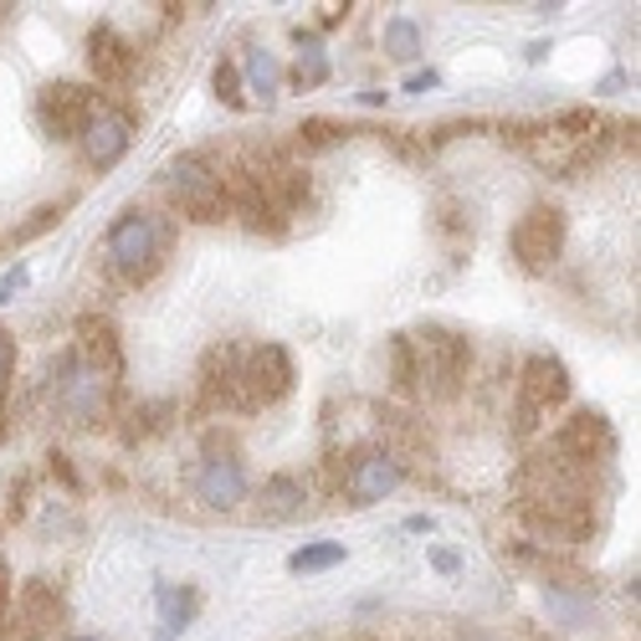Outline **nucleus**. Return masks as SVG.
<instances>
[{
    "mask_svg": "<svg viewBox=\"0 0 641 641\" xmlns=\"http://www.w3.org/2000/svg\"><path fill=\"white\" fill-rule=\"evenodd\" d=\"M170 247H174V227L154 211H123L103 237V262L108 272L129 288H144L149 278H160V268L170 262Z\"/></svg>",
    "mask_w": 641,
    "mask_h": 641,
    "instance_id": "obj_1",
    "label": "nucleus"
},
{
    "mask_svg": "<svg viewBox=\"0 0 641 641\" xmlns=\"http://www.w3.org/2000/svg\"><path fill=\"white\" fill-rule=\"evenodd\" d=\"M411 360H415V395L447 405L468 390L472 374V339L452 323H421L411 329Z\"/></svg>",
    "mask_w": 641,
    "mask_h": 641,
    "instance_id": "obj_2",
    "label": "nucleus"
},
{
    "mask_svg": "<svg viewBox=\"0 0 641 641\" xmlns=\"http://www.w3.org/2000/svg\"><path fill=\"white\" fill-rule=\"evenodd\" d=\"M164 196L186 221H201V227H216L231 216L227 170L211 164L206 154H180V160L164 164Z\"/></svg>",
    "mask_w": 641,
    "mask_h": 641,
    "instance_id": "obj_3",
    "label": "nucleus"
},
{
    "mask_svg": "<svg viewBox=\"0 0 641 641\" xmlns=\"http://www.w3.org/2000/svg\"><path fill=\"white\" fill-rule=\"evenodd\" d=\"M113 385L119 380H108L98 374L93 364H82L72 349H62L47 370V390H52V411L68 421V427H103L108 421V405H113Z\"/></svg>",
    "mask_w": 641,
    "mask_h": 641,
    "instance_id": "obj_4",
    "label": "nucleus"
},
{
    "mask_svg": "<svg viewBox=\"0 0 641 641\" xmlns=\"http://www.w3.org/2000/svg\"><path fill=\"white\" fill-rule=\"evenodd\" d=\"M570 401V370L560 354L534 349L519 370V395H513V437H534L554 411H564Z\"/></svg>",
    "mask_w": 641,
    "mask_h": 641,
    "instance_id": "obj_5",
    "label": "nucleus"
},
{
    "mask_svg": "<svg viewBox=\"0 0 641 641\" xmlns=\"http://www.w3.org/2000/svg\"><path fill=\"white\" fill-rule=\"evenodd\" d=\"M293 354L282 344H252L241 349V370H237V411L257 415L272 411L293 395Z\"/></svg>",
    "mask_w": 641,
    "mask_h": 641,
    "instance_id": "obj_6",
    "label": "nucleus"
},
{
    "mask_svg": "<svg viewBox=\"0 0 641 641\" xmlns=\"http://www.w3.org/2000/svg\"><path fill=\"white\" fill-rule=\"evenodd\" d=\"M564 237H570V221H564L560 206L534 201L508 231V252H513V262L523 272H549L564 252Z\"/></svg>",
    "mask_w": 641,
    "mask_h": 641,
    "instance_id": "obj_7",
    "label": "nucleus"
},
{
    "mask_svg": "<svg viewBox=\"0 0 641 641\" xmlns=\"http://www.w3.org/2000/svg\"><path fill=\"white\" fill-rule=\"evenodd\" d=\"M549 452L564 457V462H574V468H605L615 457V431L611 421H605L601 411H574L570 421H564L554 437H549Z\"/></svg>",
    "mask_w": 641,
    "mask_h": 641,
    "instance_id": "obj_8",
    "label": "nucleus"
},
{
    "mask_svg": "<svg viewBox=\"0 0 641 641\" xmlns=\"http://www.w3.org/2000/svg\"><path fill=\"white\" fill-rule=\"evenodd\" d=\"M98 108H103L98 93L82 88V82H47L37 93V119L52 139H82V129L93 123Z\"/></svg>",
    "mask_w": 641,
    "mask_h": 641,
    "instance_id": "obj_9",
    "label": "nucleus"
},
{
    "mask_svg": "<svg viewBox=\"0 0 641 641\" xmlns=\"http://www.w3.org/2000/svg\"><path fill=\"white\" fill-rule=\"evenodd\" d=\"M401 478H405V468L395 462V457H390V447H364V452L349 457L339 498H349V508L385 503V498L401 488Z\"/></svg>",
    "mask_w": 641,
    "mask_h": 641,
    "instance_id": "obj_10",
    "label": "nucleus"
},
{
    "mask_svg": "<svg viewBox=\"0 0 641 641\" xmlns=\"http://www.w3.org/2000/svg\"><path fill=\"white\" fill-rule=\"evenodd\" d=\"M196 498L216 513H237L247 503V468H241L237 452H211L196 472Z\"/></svg>",
    "mask_w": 641,
    "mask_h": 641,
    "instance_id": "obj_11",
    "label": "nucleus"
},
{
    "mask_svg": "<svg viewBox=\"0 0 641 641\" xmlns=\"http://www.w3.org/2000/svg\"><path fill=\"white\" fill-rule=\"evenodd\" d=\"M78 144H82V160L93 164V170H113L129 154V144H134V119L123 108H98Z\"/></svg>",
    "mask_w": 641,
    "mask_h": 641,
    "instance_id": "obj_12",
    "label": "nucleus"
},
{
    "mask_svg": "<svg viewBox=\"0 0 641 641\" xmlns=\"http://www.w3.org/2000/svg\"><path fill=\"white\" fill-rule=\"evenodd\" d=\"M237 370H241V344H216L206 349L196 390H201V411H237Z\"/></svg>",
    "mask_w": 641,
    "mask_h": 641,
    "instance_id": "obj_13",
    "label": "nucleus"
},
{
    "mask_svg": "<svg viewBox=\"0 0 641 641\" xmlns=\"http://www.w3.org/2000/svg\"><path fill=\"white\" fill-rule=\"evenodd\" d=\"M72 354H78L82 364H93L98 374H108V380H119L123 374V339H119V329H113L108 313H82Z\"/></svg>",
    "mask_w": 641,
    "mask_h": 641,
    "instance_id": "obj_14",
    "label": "nucleus"
},
{
    "mask_svg": "<svg viewBox=\"0 0 641 641\" xmlns=\"http://www.w3.org/2000/svg\"><path fill=\"white\" fill-rule=\"evenodd\" d=\"M88 68L103 88H129L139 72V52L113 27H93L88 31Z\"/></svg>",
    "mask_w": 641,
    "mask_h": 641,
    "instance_id": "obj_15",
    "label": "nucleus"
},
{
    "mask_svg": "<svg viewBox=\"0 0 641 641\" xmlns=\"http://www.w3.org/2000/svg\"><path fill=\"white\" fill-rule=\"evenodd\" d=\"M16 621H21V637H31V641L52 637V631L68 621L62 590L47 585V580H27V585L16 590Z\"/></svg>",
    "mask_w": 641,
    "mask_h": 641,
    "instance_id": "obj_16",
    "label": "nucleus"
},
{
    "mask_svg": "<svg viewBox=\"0 0 641 641\" xmlns=\"http://www.w3.org/2000/svg\"><path fill=\"white\" fill-rule=\"evenodd\" d=\"M303 508H308V478H298V472H272L252 493L257 523H293L303 519Z\"/></svg>",
    "mask_w": 641,
    "mask_h": 641,
    "instance_id": "obj_17",
    "label": "nucleus"
},
{
    "mask_svg": "<svg viewBox=\"0 0 641 641\" xmlns=\"http://www.w3.org/2000/svg\"><path fill=\"white\" fill-rule=\"evenodd\" d=\"M329 78V57H323L319 37L313 31H298V57H293V88L308 93V88H319Z\"/></svg>",
    "mask_w": 641,
    "mask_h": 641,
    "instance_id": "obj_18",
    "label": "nucleus"
},
{
    "mask_svg": "<svg viewBox=\"0 0 641 641\" xmlns=\"http://www.w3.org/2000/svg\"><path fill=\"white\" fill-rule=\"evenodd\" d=\"M385 380L395 395H415V360H411V334L385 339Z\"/></svg>",
    "mask_w": 641,
    "mask_h": 641,
    "instance_id": "obj_19",
    "label": "nucleus"
},
{
    "mask_svg": "<svg viewBox=\"0 0 641 641\" xmlns=\"http://www.w3.org/2000/svg\"><path fill=\"white\" fill-rule=\"evenodd\" d=\"M349 549L334 544V539H319V544H303L288 554V570L293 574H319V570H334V564H344Z\"/></svg>",
    "mask_w": 641,
    "mask_h": 641,
    "instance_id": "obj_20",
    "label": "nucleus"
},
{
    "mask_svg": "<svg viewBox=\"0 0 641 641\" xmlns=\"http://www.w3.org/2000/svg\"><path fill=\"white\" fill-rule=\"evenodd\" d=\"M282 88V62L272 52H252L247 57V93H257L262 103H272Z\"/></svg>",
    "mask_w": 641,
    "mask_h": 641,
    "instance_id": "obj_21",
    "label": "nucleus"
},
{
    "mask_svg": "<svg viewBox=\"0 0 641 641\" xmlns=\"http://www.w3.org/2000/svg\"><path fill=\"white\" fill-rule=\"evenodd\" d=\"M385 52L395 57V62H411V57L421 52V31H415V21L390 16V21H385Z\"/></svg>",
    "mask_w": 641,
    "mask_h": 641,
    "instance_id": "obj_22",
    "label": "nucleus"
},
{
    "mask_svg": "<svg viewBox=\"0 0 641 641\" xmlns=\"http://www.w3.org/2000/svg\"><path fill=\"white\" fill-rule=\"evenodd\" d=\"M62 216H68V201H62V206H37V211H31V221H21V227H16L6 241H11V247H27V241H37L41 231H52Z\"/></svg>",
    "mask_w": 641,
    "mask_h": 641,
    "instance_id": "obj_23",
    "label": "nucleus"
},
{
    "mask_svg": "<svg viewBox=\"0 0 641 641\" xmlns=\"http://www.w3.org/2000/svg\"><path fill=\"white\" fill-rule=\"evenodd\" d=\"M349 129L339 119H303L298 123V144L303 149H329V144H339Z\"/></svg>",
    "mask_w": 641,
    "mask_h": 641,
    "instance_id": "obj_24",
    "label": "nucleus"
},
{
    "mask_svg": "<svg viewBox=\"0 0 641 641\" xmlns=\"http://www.w3.org/2000/svg\"><path fill=\"white\" fill-rule=\"evenodd\" d=\"M211 82H216V98L227 108H247V93H241V68L237 62H216V72H211Z\"/></svg>",
    "mask_w": 641,
    "mask_h": 641,
    "instance_id": "obj_25",
    "label": "nucleus"
},
{
    "mask_svg": "<svg viewBox=\"0 0 641 641\" xmlns=\"http://www.w3.org/2000/svg\"><path fill=\"white\" fill-rule=\"evenodd\" d=\"M11 374H16V339L0 329V421H6V401H11Z\"/></svg>",
    "mask_w": 641,
    "mask_h": 641,
    "instance_id": "obj_26",
    "label": "nucleus"
},
{
    "mask_svg": "<svg viewBox=\"0 0 641 641\" xmlns=\"http://www.w3.org/2000/svg\"><path fill=\"white\" fill-rule=\"evenodd\" d=\"M11 627V574H6V560H0V637Z\"/></svg>",
    "mask_w": 641,
    "mask_h": 641,
    "instance_id": "obj_27",
    "label": "nucleus"
},
{
    "mask_svg": "<svg viewBox=\"0 0 641 641\" xmlns=\"http://www.w3.org/2000/svg\"><path fill=\"white\" fill-rule=\"evenodd\" d=\"M21 282H27V268H16V272H6V278H0V303H6V298L16 293V288H21Z\"/></svg>",
    "mask_w": 641,
    "mask_h": 641,
    "instance_id": "obj_28",
    "label": "nucleus"
},
{
    "mask_svg": "<svg viewBox=\"0 0 641 641\" xmlns=\"http://www.w3.org/2000/svg\"><path fill=\"white\" fill-rule=\"evenodd\" d=\"M437 82H441V78H437V72L427 68V72H415V78L405 82V93H427V88H437Z\"/></svg>",
    "mask_w": 641,
    "mask_h": 641,
    "instance_id": "obj_29",
    "label": "nucleus"
},
{
    "mask_svg": "<svg viewBox=\"0 0 641 641\" xmlns=\"http://www.w3.org/2000/svg\"><path fill=\"white\" fill-rule=\"evenodd\" d=\"M52 472L68 482V488H78V478H72V468H68V457H52Z\"/></svg>",
    "mask_w": 641,
    "mask_h": 641,
    "instance_id": "obj_30",
    "label": "nucleus"
},
{
    "mask_svg": "<svg viewBox=\"0 0 641 641\" xmlns=\"http://www.w3.org/2000/svg\"><path fill=\"white\" fill-rule=\"evenodd\" d=\"M431 560H437V570H457V554H447V549H437Z\"/></svg>",
    "mask_w": 641,
    "mask_h": 641,
    "instance_id": "obj_31",
    "label": "nucleus"
},
{
    "mask_svg": "<svg viewBox=\"0 0 641 641\" xmlns=\"http://www.w3.org/2000/svg\"><path fill=\"white\" fill-rule=\"evenodd\" d=\"M68 641H103V637H68Z\"/></svg>",
    "mask_w": 641,
    "mask_h": 641,
    "instance_id": "obj_32",
    "label": "nucleus"
}]
</instances>
